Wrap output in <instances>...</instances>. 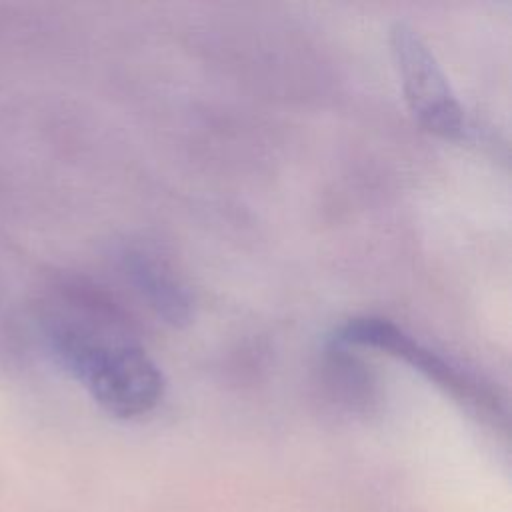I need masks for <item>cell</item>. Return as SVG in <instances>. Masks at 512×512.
<instances>
[{
	"label": "cell",
	"instance_id": "3957f363",
	"mask_svg": "<svg viewBox=\"0 0 512 512\" xmlns=\"http://www.w3.org/2000/svg\"><path fill=\"white\" fill-rule=\"evenodd\" d=\"M336 344L386 352L398 360H404L428 380H434L438 386L446 388L450 394L480 404L484 408L498 410L488 390H484L472 376H468L464 370H458V366L438 356L434 350L418 342L412 334L396 326L392 320L380 316L350 318L338 330Z\"/></svg>",
	"mask_w": 512,
	"mask_h": 512
},
{
	"label": "cell",
	"instance_id": "6da1fadb",
	"mask_svg": "<svg viewBox=\"0 0 512 512\" xmlns=\"http://www.w3.org/2000/svg\"><path fill=\"white\" fill-rule=\"evenodd\" d=\"M42 340L60 368L110 416L148 414L164 394V374L102 294L66 284L42 306Z\"/></svg>",
	"mask_w": 512,
	"mask_h": 512
},
{
	"label": "cell",
	"instance_id": "7a4b0ae2",
	"mask_svg": "<svg viewBox=\"0 0 512 512\" xmlns=\"http://www.w3.org/2000/svg\"><path fill=\"white\" fill-rule=\"evenodd\" d=\"M390 56L414 120L444 140H464L468 120L444 70L424 38L406 22L388 30Z\"/></svg>",
	"mask_w": 512,
	"mask_h": 512
},
{
	"label": "cell",
	"instance_id": "277c9868",
	"mask_svg": "<svg viewBox=\"0 0 512 512\" xmlns=\"http://www.w3.org/2000/svg\"><path fill=\"white\" fill-rule=\"evenodd\" d=\"M122 266L158 318L174 328L190 324L194 316L192 294L168 260L146 246H128L122 252Z\"/></svg>",
	"mask_w": 512,
	"mask_h": 512
}]
</instances>
